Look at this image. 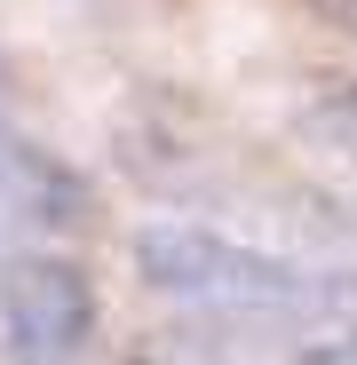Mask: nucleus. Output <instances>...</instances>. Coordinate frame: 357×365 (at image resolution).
<instances>
[{"label":"nucleus","mask_w":357,"mask_h":365,"mask_svg":"<svg viewBox=\"0 0 357 365\" xmlns=\"http://www.w3.org/2000/svg\"><path fill=\"white\" fill-rule=\"evenodd\" d=\"M0 222H80V182L16 128L9 88H0Z\"/></svg>","instance_id":"7ed1b4c3"},{"label":"nucleus","mask_w":357,"mask_h":365,"mask_svg":"<svg viewBox=\"0 0 357 365\" xmlns=\"http://www.w3.org/2000/svg\"><path fill=\"white\" fill-rule=\"evenodd\" d=\"M159 365H214V357H183V349H167V357H159Z\"/></svg>","instance_id":"423d86ee"},{"label":"nucleus","mask_w":357,"mask_h":365,"mask_svg":"<svg viewBox=\"0 0 357 365\" xmlns=\"http://www.w3.org/2000/svg\"><path fill=\"white\" fill-rule=\"evenodd\" d=\"M0 326L9 365H88L95 341V286L72 255H16L0 270Z\"/></svg>","instance_id":"f03ea898"},{"label":"nucleus","mask_w":357,"mask_h":365,"mask_svg":"<svg viewBox=\"0 0 357 365\" xmlns=\"http://www.w3.org/2000/svg\"><path fill=\"white\" fill-rule=\"evenodd\" d=\"M135 270L151 278V294L183 302L199 318H222V326H286V318H318L326 302H341L326 278L294 270L278 255H254L238 238H214L199 222H151L135 238Z\"/></svg>","instance_id":"f257e3e1"},{"label":"nucleus","mask_w":357,"mask_h":365,"mask_svg":"<svg viewBox=\"0 0 357 365\" xmlns=\"http://www.w3.org/2000/svg\"><path fill=\"white\" fill-rule=\"evenodd\" d=\"M318 9H326V16L341 24V32H357V0H318Z\"/></svg>","instance_id":"39448f33"},{"label":"nucleus","mask_w":357,"mask_h":365,"mask_svg":"<svg viewBox=\"0 0 357 365\" xmlns=\"http://www.w3.org/2000/svg\"><path fill=\"white\" fill-rule=\"evenodd\" d=\"M302 143L318 151V167L333 182H349V199H357V88H326L302 111Z\"/></svg>","instance_id":"20e7f679"}]
</instances>
